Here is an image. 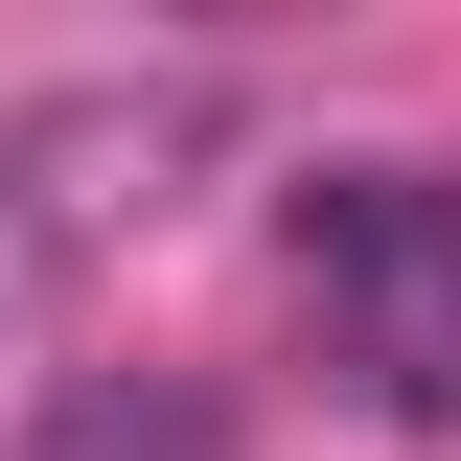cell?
I'll return each mask as SVG.
<instances>
[{
  "instance_id": "cell-1",
  "label": "cell",
  "mask_w": 461,
  "mask_h": 461,
  "mask_svg": "<svg viewBox=\"0 0 461 461\" xmlns=\"http://www.w3.org/2000/svg\"><path fill=\"white\" fill-rule=\"evenodd\" d=\"M277 254H300V300L346 323V369H369L393 323L461 300V162H300L277 185Z\"/></svg>"
},
{
  "instance_id": "cell-4",
  "label": "cell",
  "mask_w": 461,
  "mask_h": 461,
  "mask_svg": "<svg viewBox=\"0 0 461 461\" xmlns=\"http://www.w3.org/2000/svg\"><path fill=\"white\" fill-rule=\"evenodd\" d=\"M369 415H461V300H438V323H393V346H369Z\"/></svg>"
},
{
  "instance_id": "cell-2",
  "label": "cell",
  "mask_w": 461,
  "mask_h": 461,
  "mask_svg": "<svg viewBox=\"0 0 461 461\" xmlns=\"http://www.w3.org/2000/svg\"><path fill=\"white\" fill-rule=\"evenodd\" d=\"M185 162H208V69H162V93H47L23 139H0L23 230H115V208H162Z\"/></svg>"
},
{
  "instance_id": "cell-3",
  "label": "cell",
  "mask_w": 461,
  "mask_h": 461,
  "mask_svg": "<svg viewBox=\"0 0 461 461\" xmlns=\"http://www.w3.org/2000/svg\"><path fill=\"white\" fill-rule=\"evenodd\" d=\"M23 461H230V393L208 369H69L23 415Z\"/></svg>"
}]
</instances>
